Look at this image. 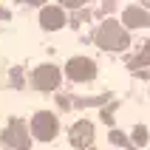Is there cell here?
<instances>
[{
  "label": "cell",
  "instance_id": "1",
  "mask_svg": "<svg viewBox=\"0 0 150 150\" xmlns=\"http://www.w3.org/2000/svg\"><path fill=\"white\" fill-rule=\"evenodd\" d=\"M96 45L105 51H125L130 45V34L116 23V20H105V23L96 28Z\"/></svg>",
  "mask_w": 150,
  "mask_h": 150
},
{
  "label": "cell",
  "instance_id": "2",
  "mask_svg": "<svg viewBox=\"0 0 150 150\" xmlns=\"http://www.w3.org/2000/svg\"><path fill=\"white\" fill-rule=\"evenodd\" d=\"M31 136L40 139V142H51V139L57 136V116L48 113V110L34 113V119H31Z\"/></svg>",
  "mask_w": 150,
  "mask_h": 150
},
{
  "label": "cell",
  "instance_id": "3",
  "mask_svg": "<svg viewBox=\"0 0 150 150\" xmlns=\"http://www.w3.org/2000/svg\"><path fill=\"white\" fill-rule=\"evenodd\" d=\"M3 142H6V147H11V150H25L28 144H31V136H28L25 122L11 119V122H8V127L3 130Z\"/></svg>",
  "mask_w": 150,
  "mask_h": 150
},
{
  "label": "cell",
  "instance_id": "4",
  "mask_svg": "<svg viewBox=\"0 0 150 150\" xmlns=\"http://www.w3.org/2000/svg\"><path fill=\"white\" fill-rule=\"evenodd\" d=\"M65 74L71 76L74 82H88V79L96 76V65H93V59H88V57H74V59H68Z\"/></svg>",
  "mask_w": 150,
  "mask_h": 150
},
{
  "label": "cell",
  "instance_id": "5",
  "mask_svg": "<svg viewBox=\"0 0 150 150\" xmlns=\"http://www.w3.org/2000/svg\"><path fill=\"white\" fill-rule=\"evenodd\" d=\"M31 82L37 91H54L59 85V68L57 65H40L31 74Z\"/></svg>",
  "mask_w": 150,
  "mask_h": 150
},
{
  "label": "cell",
  "instance_id": "6",
  "mask_svg": "<svg viewBox=\"0 0 150 150\" xmlns=\"http://www.w3.org/2000/svg\"><path fill=\"white\" fill-rule=\"evenodd\" d=\"M40 25L45 31H54V28H62L65 25V11L59 6H45L40 11Z\"/></svg>",
  "mask_w": 150,
  "mask_h": 150
},
{
  "label": "cell",
  "instance_id": "7",
  "mask_svg": "<svg viewBox=\"0 0 150 150\" xmlns=\"http://www.w3.org/2000/svg\"><path fill=\"white\" fill-rule=\"evenodd\" d=\"M71 142H74V147H88L93 142V125L91 122H76L74 130H71Z\"/></svg>",
  "mask_w": 150,
  "mask_h": 150
},
{
  "label": "cell",
  "instance_id": "8",
  "mask_svg": "<svg viewBox=\"0 0 150 150\" xmlns=\"http://www.w3.org/2000/svg\"><path fill=\"white\" fill-rule=\"evenodd\" d=\"M125 25H130V28H144V25H150V14L142 11L139 6H127L125 8Z\"/></svg>",
  "mask_w": 150,
  "mask_h": 150
},
{
  "label": "cell",
  "instance_id": "9",
  "mask_svg": "<svg viewBox=\"0 0 150 150\" xmlns=\"http://www.w3.org/2000/svg\"><path fill=\"white\" fill-rule=\"evenodd\" d=\"M127 65H130V68H142V65H150V40L144 42V48L139 51V54H136L133 59H127Z\"/></svg>",
  "mask_w": 150,
  "mask_h": 150
},
{
  "label": "cell",
  "instance_id": "10",
  "mask_svg": "<svg viewBox=\"0 0 150 150\" xmlns=\"http://www.w3.org/2000/svg\"><path fill=\"white\" fill-rule=\"evenodd\" d=\"M133 142L136 144H144V142H147V127H142V125L133 127Z\"/></svg>",
  "mask_w": 150,
  "mask_h": 150
},
{
  "label": "cell",
  "instance_id": "11",
  "mask_svg": "<svg viewBox=\"0 0 150 150\" xmlns=\"http://www.w3.org/2000/svg\"><path fill=\"white\" fill-rule=\"evenodd\" d=\"M0 17H8V14H6V8H3V6H0Z\"/></svg>",
  "mask_w": 150,
  "mask_h": 150
}]
</instances>
